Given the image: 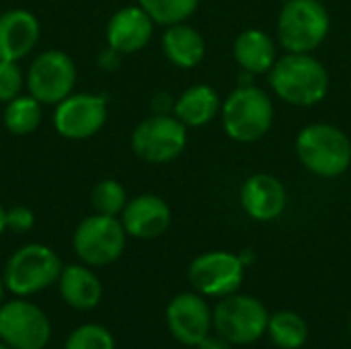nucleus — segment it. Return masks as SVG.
I'll return each instance as SVG.
<instances>
[{"instance_id": "obj_1", "label": "nucleus", "mask_w": 351, "mask_h": 349, "mask_svg": "<svg viewBox=\"0 0 351 349\" xmlns=\"http://www.w3.org/2000/svg\"><path fill=\"white\" fill-rule=\"evenodd\" d=\"M269 88L292 107H315L329 93V72L313 53H292L278 58L267 72Z\"/></svg>"}, {"instance_id": "obj_2", "label": "nucleus", "mask_w": 351, "mask_h": 349, "mask_svg": "<svg viewBox=\"0 0 351 349\" xmlns=\"http://www.w3.org/2000/svg\"><path fill=\"white\" fill-rule=\"evenodd\" d=\"M274 101L261 86L239 84L222 99L220 119L224 134L239 144H253L265 138L274 125Z\"/></svg>"}, {"instance_id": "obj_3", "label": "nucleus", "mask_w": 351, "mask_h": 349, "mask_svg": "<svg viewBox=\"0 0 351 349\" xmlns=\"http://www.w3.org/2000/svg\"><path fill=\"white\" fill-rule=\"evenodd\" d=\"M300 165L321 177L335 179L351 167L350 136L333 123H311L302 128L294 142Z\"/></svg>"}, {"instance_id": "obj_4", "label": "nucleus", "mask_w": 351, "mask_h": 349, "mask_svg": "<svg viewBox=\"0 0 351 349\" xmlns=\"http://www.w3.org/2000/svg\"><path fill=\"white\" fill-rule=\"evenodd\" d=\"M278 41L286 51L313 53L331 31V16L321 0H288L278 14Z\"/></svg>"}, {"instance_id": "obj_5", "label": "nucleus", "mask_w": 351, "mask_h": 349, "mask_svg": "<svg viewBox=\"0 0 351 349\" xmlns=\"http://www.w3.org/2000/svg\"><path fill=\"white\" fill-rule=\"evenodd\" d=\"M62 269L64 265L53 249H49L47 245L31 243L8 257L2 280L8 292L25 298L56 284Z\"/></svg>"}, {"instance_id": "obj_6", "label": "nucleus", "mask_w": 351, "mask_h": 349, "mask_svg": "<svg viewBox=\"0 0 351 349\" xmlns=\"http://www.w3.org/2000/svg\"><path fill=\"white\" fill-rule=\"evenodd\" d=\"M128 232L117 216L93 214L84 218L74 234L72 249L82 263L93 267H105L115 263L125 251Z\"/></svg>"}, {"instance_id": "obj_7", "label": "nucleus", "mask_w": 351, "mask_h": 349, "mask_svg": "<svg viewBox=\"0 0 351 349\" xmlns=\"http://www.w3.org/2000/svg\"><path fill=\"white\" fill-rule=\"evenodd\" d=\"M130 144L140 160L165 165L183 154L187 146V125L173 113H154L134 128Z\"/></svg>"}, {"instance_id": "obj_8", "label": "nucleus", "mask_w": 351, "mask_h": 349, "mask_svg": "<svg viewBox=\"0 0 351 349\" xmlns=\"http://www.w3.org/2000/svg\"><path fill=\"white\" fill-rule=\"evenodd\" d=\"M212 325L230 344L237 346H249L255 344L269 325V317L265 306L245 294H230L224 296V300L214 309L212 313Z\"/></svg>"}, {"instance_id": "obj_9", "label": "nucleus", "mask_w": 351, "mask_h": 349, "mask_svg": "<svg viewBox=\"0 0 351 349\" xmlns=\"http://www.w3.org/2000/svg\"><path fill=\"white\" fill-rule=\"evenodd\" d=\"M76 84V66L74 60L62 49H47L33 58L25 86L31 97L41 105H58L68 95H72Z\"/></svg>"}, {"instance_id": "obj_10", "label": "nucleus", "mask_w": 351, "mask_h": 349, "mask_svg": "<svg viewBox=\"0 0 351 349\" xmlns=\"http://www.w3.org/2000/svg\"><path fill=\"white\" fill-rule=\"evenodd\" d=\"M51 337L47 315L29 300H10L0 306V341L12 349H45Z\"/></svg>"}, {"instance_id": "obj_11", "label": "nucleus", "mask_w": 351, "mask_h": 349, "mask_svg": "<svg viewBox=\"0 0 351 349\" xmlns=\"http://www.w3.org/2000/svg\"><path fill=\"white\" fill-rule=\"evenodd\" d=\"M187 278L199 294L224 298L241 288L245 278V263L241 255L228 251H210L197 255L191 261Z\"/></svg>"}, {"instance_id": "obj_12", "label": "nucleus", "mask_w": 351, "mask_h": 349, "mask_svg": "<svg viewBox=\"0 0 351 349\" xmlns=\"http://www.w3.org/2000/svg\"><path fill=\"white\" fill-rule=\"evenodd\" d=\"M107 121V101L93 93H72L53 109V130L66 140H88Z\"/></svg>"}, {"instance_id": "obj_13", "label": "nucleus", "mask_w": 351, "mask_h": 349, "mask_svg": "<svg viewBox=\"0 0 351 349\" xmlns=\"http://www.w3.org/2000/svg\"><path fill=\"white\" fill-rule=\"evenodd\" d=\"M167 325L179 344L197 348V344L210 335L212 313L199 294L185 292L169 302Z\"/></svg>"}, {"instance_id": "obj_14", "label": "nucleus", "mask_w": 351, "mask_h": 349, "mask_svg": "<svg viewBox=\"0 0 351 349\" xmlns=\"http://www.w3.org/2000/svg\"><path fill=\"white\" fill-rule=\"evenodd\" d=\"M241 208L251 220H278L288 206V191L284 183L269 173H255L241 185Z\"/></svg>"}, {"instance_id": "obj_15", "label": "nucleus", "mask_w": 351, "mask_h": 349, "mask_svg": "<svg viewBox=\"0 0 351 349\" xmlns=\"http://www.w3.org/2000/svg\"><path fill=\"white\" fill-rule=\"evenodd\" d=\"M119 220L128 237L150 241L169 230L173 212H171V206L160 195L142 193V195L128 200Z\"/></svg>"}, {"instance_id": "obj_16", "label": "nucleus", "mask_w": 351, "mask_h": 349, "mask_svg": "<svg viewBox=\"0 0 351 349\" xmlns=\"http://www.w3.org/2000/svg\"><path fill=\"white\" fill-rule=\"evenodd\" d=\"M154 33V21L140 4L123 6L107 21L105 39L107 45L121 56L144 49Z\"/></svg>"}, {"instance_id": "obj_17", "label": "nucleus", "mask_w": 351, "mask_h": 349, "mask_svg": "<svg viewBox=\"0 0 351 349\" xmlns=\"http://www.w3.org/2000/svg\"><path fill=\"white\" fill-rule=\"evenodd\" d=\"M39 21L31 10L12 8L0 14V60L19 62L27 58L39 41Z\"/></svg>"}, {"instance_id": "obj_18", "label": "nucleus", "mask_w": 351, "mask_h": 349, "mask_svg": "<svg viewBox=\"0 0 351 349\" xmlns=\"http://www.w3.org/2000/svg\"><path fill=\"white\" fill-rule=\"evenodd\" d=\"M232 56L241 70L257 76L267 74L276 60H278V47L269 33L263 29H245L237 35L232 43Z\"/></svg>"}, {"instance_id": "obj_19", "label": "nucleus", "mask_w": 351, "mask_h": 349, "mask_svg": "<svg viewBox=\"0 0 351 349\" xmlns=\"http://www.w3.org/2000/svg\"><path fill=\"white\" fill-rule=\"evenodd\" d=\"M222 109V99L212 84H191L175 99L173 115L187 128H204L212 123Z\"/></svg>"}, {"instance_id": "obj_20", "label": "nucleus", "mask_w": 351, "mask_h": 349, "mask_svg": "<svg viewBox=\"0 0 351 349\" xmlns=\"http://www.w3.org/2000/svg\"><path fill=\"white\" fill-rule=\"evenodd\" d=\"M162 53L177 68H195L206 58L204 35L187 21L171 25L162 33Z\"/></svg>"}, {"instance_id": "obj_21", "label": "nucleus", "mask_w": 351, "mask_h": 349, "mask_svg": "<svg viewBox=\"0 0 351 349\" xmlns=\"http://www.w3.org/2000/svg\"><path fill=\"white\" fill-rule=\"evenodd\" d=\"M58 286L62 300L74 311H93L103 296L101 280L86 265H66Z\"/></svg>"}, {"instance_id": "obj_22", "label": "nucleus", "mask_w": 351, "mask_h": 349, "mask_svg": "<svg viewBox=\"0 0 351 349\" xmlns=\"http://www.w3.org/2000/svg\"><path fill=\"white\" fill-rule=\"evenodd\" d=\"M4 105L6 107L2 113V121H4V128L12 136H29L39 128L41 115H43V105L35 97L19 95Z\"/></svg>"}, {"instance_id": "obj_23", "label": "nucleus", "mask_w": 351, "mask_h": 349, "mask_svg": "<svg viewBox=\"0 0 351 349\" xmlns=\"http://www.w3.org/2000/svg\"><path fill=\"white\" fill-rule=\"evenodd\" d=\"M267 331H269V337L274 339V344L282 349L302 348L306 337H308V329H306L304 319L296 313H290V311L276 313L269 319Z\"/></svg>"}, {"instance_id": "obj_24", "label": "nucleus", "mask_w": 351, "mask_h": 349, "mask_svg": "<svg viewBox=\"0 0 351 349\" xmlns=\"http://www.w3.org/2000/svg\"><path fill=\"white\" fill-rule=\"evenodd\" d=\"M138 4L148 12L154 25L171 27L191 19L199 0H138Z\"/></svg>"}, {"instance_id": "obj_25", "label": "nucleus", "mask_w": 351, "mask_h": 349, "mask_svg": "<svg viewBox=\"0 0 351 349\" xmlns=\"http://www.w3.org/2000/svg\"><path fill=\"white\" fill-rule=\"evenodd\" d=\"M90 204L97 214L105 216H121L125 204H128V191L125 187L115 179H103L99 181L90 191Z\"/></svg>"}, {"instance_id": "obj_26", "label": "nucleus", "mask_w": 351, "mask_h": 349, "mask_svg": "<svg viewBox=\"0 0 351 349\" xmlns=\"http://www.w3.org/2000/svg\"><path fill=\"white\" fill-rule=\"evenodd\" d=\"M64 349H115V339L101 325H82L70 333Z\"/></svg>"}, {"instance_id": "obj_27", "label": "nucleus", "mask_w": 351, "mask_h": 349, "mask_svg": "<svg viewBox=\"0 0 351 349\" xmlns=\"http://www.w3.org/2000/svg\"><path fill=\"white\" fill-rule=\"evenodd\" d=\"M25 76L16 62L0 60V103H8L21 95Z\"/></svg>"}, {"instance_id": "obj_28", "label": "nucleus", "mask_w": 351, "mask_h": 349, "mask_svg": "<svg viewBox=\"0 0 351 349\" xmlns=\"http://www.w3.org/2000/svg\"><path fill=\"white\" fill-rule=\"evenodd\" d=\"M33 224H35V214L27 206H14L6 210V230L25 234L33 228Z\"/></svg>"}, {"instance_id": "obj_29", "label": "nucleus", "mask_w": 351, "mask_h": 349, "mask_svg": "<svg viewBox=\"0 0 351 349\" xmlns=\"http://www.w3.org/2000/svg\"><path fill=\"white\" fill-rule=\"evenodd\" d=\"M152 109L154 113H171L175 109V99L169 93H156L152 99Z\"/></svg>"}, {"instance_id": "obj_30", "label": "nucleus", "mask_w": 351, "mask_h": 349, "mask_svg": "<svg viewBox=\"0 0 351 349\" xmlns=\"http://www.w3.org/2000/svg\"><path fill=\"white\" fill-rule=\"evenodd\" d=\"M197 349H232L230 348V341L224 339L222 335L214 337V335H208L204 341L197 344Z\"/></svg>"}, {"instance_id": "obj_31", "label": "nucleus", "mask_w": 351, "mask_h": 349, "mask_svg": "<svg viewBox=\"0 0 351 349\" xmlns=\"http://www.w3.org/2000/svg\"><path fill=\"white\" fill-rule=\"evenodd\" d=\"M119 58H121V53L115 51V49H111V47L107 45V49L103 51V56L99 58V62H101V66H103L105 70H115V66L119 64Z\"/></svg>"}, {"instance_id": "obj_32", "label": "nucleus", "mask_w": 351, "mask_h": 349, "mask_svg": "<svg viewBox=\"0 0 351 349\" xmlns=\"http://www.w3.org/2000/svg\"><path fill=\"white\" fill-rule=\"evenodd\" d=\"M6 230V210H4V206L0 204V234Z\"/></svg>"}, {"instance_id": "obj_33", "label": "nucleus", "mask_w": 351, "mask_h": 349, "mask_svg": "<svg viewBox=\"0 0 351 349\" xmlns=\"http://www.w3.org/2000/svg\"><path fill=\"white\" fill-rule=\"evenodd\" d=\"M4 290H6V286H4V280H2V276H0V306H2V298H4Z\"/></svg>"}, {"instance_id": "obj_34", "label": "nucleus", "mask_w": 351, "mask_h": 349, "mask_svg": "<svg viewBox=\"0 0 351 349\" xmlns=\"http://www.w3.org/2000/svg\"><path fill=\"white\" fill-rule=\"evenodd\" d=\"M0 349H12V348H8L6 344H2V341H0Z\"/></svg>"}, {"instance_id": "obj_35", "label": "nucleus", "mask_w": 351, "mask_h": 349, "mask_svg": "<svg viewBox=\"0 0 351 349\" xmlns=\"http://www.w3.org/2000/svg\"><path fill=\"white\" fill-rule=\"evenodd\" d=\"M280 2H288V0H280Z\"/></svg>"}]
</instances>
